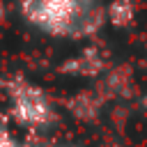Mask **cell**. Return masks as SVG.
<instances>
[{
  "instance_id": "obj_5",
  "label": "cell",
  "mask_w": 147,
  "mask_h": 147,
  "mask_svg": "<svg viewBox=\"0 0 147 147\" xmlns=\"http://www.w3.org/2000/svg\"><path fill=\"white\" fill-rule=\"evenodd\" d=\"M0 147H21V145H16V142L9 138V133L0 129Z\"/></svg>"
},
{
  "instance_id": "obj_6",
  "label": "cell",
  "mask_w": 147,
  "mask_h": 147,
  "mask_svg": "<svg viewBox=\"0 0 147 147\" xmlns=\"http://www.w3.org/2000/svg\"><path fill=\"white\" fill-rule=\"evenodd\" d=\"M145 108H147V94H145Z\"/></svg>"
},
{
  "instance_id": "obj_4",
  "label": "cell",
  "mask_w": 147,
  "mask_h": 147,
  "mask_svg": "<svg viewBox=\"0 0 147 147\" xmlns=\"http://www.w3.org/2000/svg\"><path fill=\"white\" fill-rule=\"evenodd\" d=\"M136 18V5L133 0H113L108 7V21L117 28H126L131 25Z\"/></svg>"
},
{
  "instance_id": "obj_3",
  "label": "cell",
  "mask_w": 147,
  "mask_h": 147,
  "mask_svg": "<svg viewBox=\"0 0 147 147\" xmlns=\"http://www.w3.org/2000/svg\"><path fill=\"white\" fill-rule=\"evenodd\" d=\"M67 69H71V71L78 74V76H96V74L103 69V60H101V55H99L94 48H90V51H85L80 57H76L74 62H69Z\"/></svg>"
},
{
  "instance_id": "obj_1",
  "label": "cell",
  "mask_w": 147,
  "mask_h": 147,
  "mask_svg": "<svg viewBox=\"0 0 147 147\" xmlns=\"http://www.w3.org/2000/svg\"><path fill=\"white\" fill-rule=\"evenodd\" d=\"M25 16L53 34H74L83 16L80 0H30Z\"/></svg>"
},
{
  "instance_id": "obj_2",
  "label": "cell",
  "mask_w": 147,
  "mask_h": 147,
  "mask_svg": "<svg viewBox=\"0 0 147 147\" xmlns=\"http://www.w3.org/2000/svg\"><path fill=\"white\" fill-rule=\"evenodd\" d=\"M14 108H16V117L23 124L39 126L53 119L51 103L46 101L44 92L32 85H18V90L14 92Z\"/></svg>"
},
{
  "instance_id": "obj_7",
  "label": "cell",
  "mask_w": 147,
  "mask_h": 147,
  "mask_svg": "<svg viewBox=\"0 0 147 147\" xmlns=\"http://www.w3.org/2000/svg\"><path fill=\"white\" fill-rule=\"evenodd\" d=\"M0 16H2V5H0Z\"/></svg>"
}]
</instances>
